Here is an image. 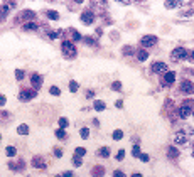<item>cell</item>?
Wrapping results in <instances>:
<instances>
[{
    "mask_svg": "<svg viewBox=\"0 0 194 177\" xmlns=\"http://www.w3.org/2000/svg\"><path fill=\"white\" fill-rule=\"evenodd\" d=\"M63 54H64V57H68V59L74 57V56H76V46H74L71 41H64L63 42Z\"/></svg>",
    "mask_w": 194,
    "mask_h": 177,
    "instance_id": "obj_1",
    "label": "cell"
},
{
    "mask_svg": "<svg viewBox=\"0 0 194 177\" xmlns=\"http://www.w3.org/2000/svg\"><path fill=\"white\" fill-rule=\"evenodd\" d=\"M188 56V51L184 47H176L174 51H172V54H171V57H172V61H181V59H184Z\"/></svg>",
    "mask_w": 194,
    "mask_h": 177,
    "instance_id": "obj_2",
    "label": "cell"
},
{
    "mask_svg": "<svg viewBox=\"0 0 194 177\" xmlns=\"http://www.w3.org/2000/svg\"><path fill=\"white\" fill-rule=\"evenodd\" d=\"M32 19H34V12L24 10V12H20V14L15 17V22H31Z\"/></svg>",
    "mask_w": 194,
    "mask_h": 177,
    "instance_id": "obj_3",
    "label": "cell"
},
{
    "mask_svg": "<svg viewBox=\"0 0 194 177\" xmlns=\"http://www.w3.org/2000/svg\"><path fill=\"white\" fill-rule=\"evenodd\" d=\"M191 111H193V108H191V101L186 100L184 105L179 108V116H181V118H188V116L191 115Z\"/></svg>",
    "mask_w": 194,
    "mask_h": 177,
    "instance_id": "obj_4",
    "label": "cell"
},
{
    "mask_svg": "<svg viewBox=\"0 0 194 177\" xmlns=\"http://www.w3.org/2000/svg\"><path fill=\"white\" fill-rule=\"evenodd\" d=\"M181 91L186 95H193L194 93V84L191 81H182L181 83Z\"/></svg>",
    "mask_w": 194,
    "mask_h": 177,
    "instance_id": "obj_5",
    "label": "cell"
},
{
    "mask_svg": "<svg viewBox=\"0 0 194 177\" xmlns=\"http://www.w3.org/2000/svg\"><path fill=\"white\" fill-rule=\"evenodd\" d=\"M81 21H83L85 25H91L95 22V15L91 14V12H83V14H81Z\"/></svg>",
    "mask_w": 194,
    "mask_h": 177,
    "instance_id": "obj_6",
    "label": "cell"
},
{
    "mask_svg": "<svg viewBox=\"0 0 194 177\" xmlns=\"http://www.w3.org/2000/svg\"><path fill=\"white\" fill-rule=\"evenodd\" d=\"M155 42H157V37H155V35H144V37H142V46H145V47L154 46Z\"/></svg>",
    "mask_w": 194,
    "mask_h": 177,
    "instance_id": "obj_7",
    "label": "cell"
},
{
    "mask_svg": "<svg viewBox=\"0 0 194 177\" xmlns=\"http://www.w3.org/2000/svg\"><path fill=\"white\" fill-rule=\"evenodd\" d=\"M32 98H36V91H31V89H22V91H20V100H22V101L32 100Z\"/></svg>",
    "mask_w": 194,
    "mask_h": 177,
    "instance_id": "obj_8",
    "label": "cell"
},
{
    "mask_svg": "<svg viewBox=\"0 0 194 177\" xmlns=\"http://www.w3.org/2000/svg\"><path fill=\"white\" fill-rule=\"evenodd\" d=\"M166 69H167L166 62H155V64H152V73H166Z\"/></svg>",
    "mask_w": 194,
    "mask_h": 177,
    "instance_id": "obj_9",
    "label": "cell"
},
{
    "mask_svg": "<svg viewBox=\"0 0 194 177\" xmlns=\"http://www.w3.org/2000/svg\"><path fill=\"white\" fill-rule=\"evenodd\" d=\"M32 165L34 167H37V169H42V170L46 169V162H44L41 157H34L32 159Z\"/></svg>",
    "mask_w": 194,
    "mask_h": 177,
    "instance_id": "obj_10",
    "label": "cell"
},
{
    "mask_svg": "<svg viewBox=\"0 0 194 177\" xmlns=\"http://www.w3.org/2000/svg\"><path fill=\"white\" fill-rule=\"evenodd\" d=\"M174 81H176V73L169 71V73L164 74V83H166V84H172Z\"/></svg>",
    "mask_w": 194,
    "mask_h": 177,
    "instance_id": "obj_11",
    "label": "cell"
},
{
    "mask_svg": "<svg viewBox=\"0 0 194 177\" xmlns=\"http://www.w3.org/2000/svg\"><path fill=\"white\" fill-rule=\"evenodd\" d=\"M91 176H93V177H103V176H105V169H103L101 165H96V167H93Z\"/></svg>",
    "mask_w": 194,
    "mask_h": 177,
    "instance_id": "obj_12",
    "label": "cell"
},
{
    "mask_svg": "<svg viewBox=\"0 0 194 177\" xmlns=\"http://www.w3.org/2000/svg\"><path fill=\"white\" fill-rule=\"evenodd\" d=\"M96 155L103 157V159H108V157H110V149H108V147H101V149L96 152Z\"/></svg>",
    "mask_w": 194,
    "mask_h": 177,
    "instance_id": "obj_13",
    "label": "cell"
},
{
    "mask_svg": "<svg viewBox=\"0 0 194 177\" xmlns=\"http://www.w3.org/2000/svg\"><path fill=\"white\" fill-rule=\"evenodd\" d=\"M31 81H32L34 88H39L41 83H42V78H41L39 74H32V76H31Z\"/></svg>",
    "mask_w": 194,
    "mask_h": 177,
    "instance_id": "obj_14",
    "label": "cell"
},
{
    "mask_svg": "<svg viewBox=\"0 0 194 177\" xmlns=\"http://www.w3.org/2000/svg\"><path fill=\"white\" fill-rule=\"evenodd\" d=\"M186 140H188V137L184 135L182 132H179V133L174 137V142H176V143H186Z\"/></svg>",
    "mask_w": 194,
    "mask_h": 177,
    "instance_id": "obj_15",
    "label": "cell"
},
{
    "mask_svg": "<svg viewBox=\"0 0 194 177\" xmlns=\"http://www.w3.org/2000/svg\"><path fill=\"white\" fill-rule=\"evenodd\" d=\"M167 155L171 157V159H177V157H179V150L174 149V147H169L167 149Z\"/></svg>",
    "mask_w": 194,
    "mask_h": 177,
    "instance_id": "obj_16",
    "label": "cell"
},
{
    "mask_svg": "<svg viewBox=\"0 0 194 177\" xmlns=\"http://www.w3.org/2000/svg\"><path fill=\"white\" fill-rule=\"evenodd\" d=\"M137 57H139V61H147V57H149V52L147 51H144V49H140V51H139V54H137Z\"/></svg>",
    "mask_w": 194,
    "mask_h": 177,
    "instance_id": "obj_17",
    "label": "cell"
},
{
    "mask_svg": "<svg viewBox=\"0 0 194 177\" xmlns=\"http://www.w3.org/2000/svg\"><path fill=\"white\" fill-rule=\"evenodd\" d=\"M9 10H10V7L9 5H0V21L5 17L7 14H9Z\"/></svg>",
    "mask_w": 194,
    "mask_h": 177,
    "instance_id": "obj_18",
    "label": "cell"
},
{
    "mask_svg": "<svg viewBox=\"0 0 194 177\" xmlns=\"http://www.w3.org/2000/svg\"><path fill=\"white\" fill-rule=\"evenodd\" d=\"M17 133H20V135H27V133H29V127H27V125H24V123H22V125H19Z\"/></svg>",
    "mask_w": 194,
    "mask_h": 177,
    "instance_id": "obj_19",
    "label": "cell"
},
{
    "mask_svg": "<svg viewBox=\"0 0 194 177\" xmlns=\"http://www.w3.org/2000/svg\"><path fill=\"white\" fill-rule=\"evenodd\" d=\"M93 108L96 110V111H103V110H105V103L96 100V101H95V105H93Z\"/></svg>",
    "mask_w": 194,
    "mask_h": 177,
    "instance_id": "obj_20",
    "label": "cell"
},
{
    "mask_svg": "<svg viewBox=\"0 0 194 177\" xmlns=\"http://www.w3.org/2000/svg\"><path fill=\"white\" fill-rule=\"evenodd\" d=\"M177 5H179V0H167L166 2V7L167 8H176Z\"/></svg>",
    "mask_w": 194,
    "mask_h": 177,
    "instance_id": "obj_21",
    "label": "cell"
},
{
    "mask_svg": "<svg viewBox=\"0 0 194 177\" xmlns=\"http://www.w3.org/2000/svg\"><path fill=\"white\" fill-rule=\"evenodd\" d=\"M5 152H7V155L9 157H15L17 155V149H15V147H7Z\"/></svg>",
    "mask_w": 194,
    "mask_h": 177,
    "instance_id": "obj_22",
    "label": "cell"
},
{
    "mask_svg": "<svg viewBox=\"0 0 194 177\" xmlns=\"http://www.w3.org/2000/svg\"><path fill=\"white\" fill-rule=\"evenodd\" d=\"M47 17H49L51 21H58V19H59V14L54 12V10H49V12H47Z\"/></svg>",
    "mask_w": 194,
    "mask_h": 177,
    "instance_id": "obj_23",
    "label": "cell"
},
{
    "mask_svg": "<svg viewBox=\"0 0 194 177\" xmlns=\"http://www.w3.org/2000/svg\"><path fill=\"white\" fill-rule=\"evenodd\" d=\"M69 34L73 35L74 41H80V39H81V34L78 32V30H76V29H71V30H69Z\"/></svg>",
    "mask_w": 194,
    "mask_h": 177,
    "instance_id": "obj_24",
    "label": "cell"
},
{
    "mask_svg": "<svg viewBox=\"0 0 194 177\" xmlns=\"http://www.w3.org/2000/svg\"><path fill=\"white\" fill-rule=\"evenodd\" d=\"M74 155H78V157L86 155V149H83V147H78V149L74 150Z\"/></svg>",
    "mask_w": 194,
    "mask_h": 177,
    "instance_id": "obj_25",
    "label": "cell"
},
{
    "mask_svg": "<svg viewBox=\"0 0 194 177\" xmlns=\"http://www.w3.org/2000/svg\"><path fill=\"white\" fill-rule=\"evenodd\" d=\"M123 138V132L122 130H115L113 132V140H122Z\"/></svg>",
    "mask_w": 194,
    "mask_h": 177,
    "instance_id": "obj_26",
    "label": "cell"
},
{
    "mask_svg": "<svg viewBox=\"0 0 194 177\" xmlns=\"http://www.w3.org/2000/svg\"><path fill=\"white\" fill-rule=\"evenodd\" d=\"M69 91H71V93H76V91H78V83L76 81H69Z\"/></svg>",
    "mask_w": 194,
    "mask_h": 177,
    "instance_id": "obj_27",
    "label": "cell"
},
{
    "mask_svg": "<svg viewBox=\"0 0 194 177\" xmlns=\"http://www.w3.org/2000/svg\"><path fill=\"white\" fill-rule=\"evenodd\" d=\"M81 164H83V159H81V157H78V155H74V159H73V165H74V167H80Z\"/></svg>",
    "mask_w": 194,
    "mask_h": 177,
    "instance_id": "obj_28",
    "label": "cell"
},
{
    "mask_svg": "<svg viewBox=\"0 0 194 177\" xmlns=\"http://www.w3.org/2000/svg\"><path fill=\"white\" fill-rule=\"evenodd\" d=\"M61 35H63V30H54V32L49 34V37H51V39H58V37H61Z\"/></svg>",
    "mask_w": 194,
    "mask_h": 177,
    "instance_id": "obj_29",
    "label": "cell"
},
{
    "mask_svg": "<svg viewBox=\"0 0 194 177\" xmlns=\"http://www.w3.org/2000/svg\"><path fill=\"white\" fill-rule=\"evenodd\" d=\"M132 154H134V157H137V159H139V155H140V147H139L137 143L134 145V150H132Z\"/></svg>",
    "mask_w": 194,
    "mask_h": 177,
    "instance_id": "obj_30",
    "label": "cell"
},
{
    "mask_svg": "<svg viewBox=\"0 0 194 177\" xmlns=\"http://www.w3.org/2000/svg\"><path fill=\"white\" fill-rule=\"evenodd\" d=\"M56 137H58V138H64V137H66V132H64V128L56 130Z\"/></svg>",
    "mask_w": 194,
    "mask_h": 177,
    "instance_id": "obj_31",
    "label": "cell"
},
{
    "mask_svg": "<svg viewBox=\"0 0 194 177\" xmlns=\"http://www.w3.org/2000/svg\"><path fill=\"white\" fill-rule=\"evenodd\" d=\"M49 91H51V95H54V96H59L61 95V91H59V88H58V86H51V89H49Z\"/></svg>",
    "mask_w": 194,
    "mask_h": 177,
    "instance_id": "obj_32",
    "label": "cell"
},
{
    "mask_svg": "<svg viewBox=\"0 0 194 177\" xmlns=\"http://www.w3.org/2000/svg\"><path fill=\"white\" fill-rule=\"evenodd\" d=\"M80 135L83 137V138H88V137H90V132H88V128H81Z\"/></svg>",
    "mask_w": 194,
    "mask_h": 177,
    "instance_id": "obj_33",
    "label": "cell"
},
{
    "mask_svg": "<svg viewBox=\"0 0 194 177\" xmlns=\"http://www.w3.org/2000/svg\"><path fill=\"white\" fill-rule=\"evenodd\" d=\"M125 159V150H118V154H117V160H123Z\"/></svg>",
    "mask_w": 194,
    "mask_h": 177,
    "instance_id": "obj_34",
    "label": "cell"
},
{
    "mask_svg": "<svg viewBox=\"0 0 194 177\" xmlns=\"http://www.w3.org/2000/svg\"><path fill=\"white\" fill-rule=\"evenodd\" d=\"M59 127L61 128H66L68 127V120L66 118H59Z\"/></svg>",
    "mask_w": 194,
    "mask_h": 177,
    "instance_id": "obj_35",
    "label": "cell"
},
{
    "mask_svg": "<svg viewBox=\"0 0 194 177\" xmlns=\"http://www.w3.org/2000/svg\"><path fill=\"white\" fill-rule=\"evenodd\" d=\"M120 88H122V83H118V81H115L112 84V89H115V91H120Z\"/></svg>",
    "mask_w": 194,
    "mask_h": 177,
    "instance_id": "obj_36",
    "label": "cell"
},
{
    "mask_svg": "<svg viewBox=\"0 0 194 177\" xmlns=\"http://www.w3.org/2000/svg\"><path fill=\"white\" fill-rule=\"evenodd\" d=\"M15 78H17V79H22V78H24V71H22V69H17V71H15Z\"/></svg>",
    "mask_w": 194,
    "mask_h": 177,
    "instance_id": "obj_37",
    "label": "cell"
},
{
    "mask_svg": "<svg viewBox=\"0 0 194 177\" xmlns=\"http://www.w3.org/2000/svg\"><path fill=\"white\" fill-rule=\"evenodd\" d=\"M139 159H140L142 162H149V159H150V157H149L147 154H140V155H139Z\"/></svg>",
    "mask_w": 194,
    "mask_h": 177,
    "instance_id": "obj_38",
    "label": "cell"
},
{
    "mask_svg": "<svg viewBox=\"0 0 194 177\" xmlns=\"http://www.w3.org/2000/svg\"><path fill=\"white\" fill-rule=\"evenodd\" d=\"M24 29H26V30H29V29H36V24H34V22H29V24L24 25Z\"/></svg>",
    "mask_w": 194,
    "mask_h": 177,
    "instance_id": "obj_39",
    "label": "cell"
},
{
    "mask_svg": "<svg viewBox=\"0 0 194 177\" xmlns=\"http://www.w3.org/2000/svg\"><path fill=\"white\" fill-rule=\"evenodd\" d=\"M113 177H125V172H122V170H115Z\"/></svg>",
    "mask_w": 194,
    "mask_h": 177,
    "instance_id": "obj_40",
    "label": "cell"
},
{
    "mask_svg": "<svg viewBox=\"0 0 194 177\" xmlns=\"http://www.w3.org/2000/svg\"><path fill=\"white\" fill-rule=\"evenodd\" d=\"M123 54H132V47H130V46L123 47Z\"/></svg>",
    "mask_w": 194,
    "mask_h": 177,
    "instance_id": "obj_41",
    "label": "cell"
},
{
    "mask_svg": "<svg viewBox=\"0 0 194 177\" xmlns=\"http://www.w3.org/2000/svg\"><path fill=\"white\" fill-rule=\"evenodd\" d=\"M54 155H56L58 159H59V157L63 155V150H61V149H56V150H54Z\"/></svg>",
    "mask_w": 194,
    "mask_h": 177,
    "instance_id": "obj_42",
    "label": "cell"
},
{
    "mask_svg": "<svg viewBox=\"0 0 194 177\" xmlns=\"http://www.w3.org/2000/svg\"><path fill=\"white\" fill-rule=\"evenodd\" d=\"M5 101H7V98L4 95H0V106H4V105H5Z\"/></svg>",
    "mask_w": 194,
    "mask_h": 177,
    "instance_id": "obj_43",
    "label": "cell"
},
{
    "mask_svg": "<svg viewBox=\"0 0 194 177\" xmlns=\"http://www.w3.org/2000/svg\"><path fill=\"white\" fill-rule=\"evenodd\" d=\"M189 62H194V49H193V52H191V56H189Z\"/></svg>",
    "mask_w": 194,
    "mask_h": 177,
    "instance_id": "obj_44",
    "label": "cell"
},
{
    "mask_svg": "<svg viewBox=\"0 0 194 177\" xmlns=\"http://www.w3.org/2000/svg\"><path fill=\"white\" fill-rule=\"evenodd\" d=\"M122 106H123V101H122V100H118V101H117V108H122Z\"/></svg>",
    "mask_w": 194,
    "mask_h": 177,
    "instance_id": "obj_45",
    "label": "cell"
},
{
    "mask_svg": "<svg viewBox=\"0 0 194 177\" xmlns=\"http://www.w3.org/2000/svg\"><path fill=\"white\" fill-rule=\"evenodd\" d=\"M73 176V172H64V174H63V177H71Z\"/></svg>",
    "mask_w": 194,
    "mask_h": 177,
    "instance_id": "obj_46",
    "label": "cell"
},
{
    "mask_svg": "<svg viewBox=\"0 0 194 177\" xmlns=\"http://www.w3.org/2000/svg\"><path fill=\"white\" fill-rule=\"evenodd\" d=\"M117 2H118V4H125V5H127V4L130 2V0H117Z\"/></svg>",
    "mask_w": 194,
    "mask_h": 177,
    "instance_id": "obj_47",
    "label": "cell"
},
{
    "mask_svg": "<svg viewBox=\"0 0 194 177\" xmlns=\"http://www.w3.org/2000/svg\"><path fill=\"white\" fill-rule=\"evenodd\" d=\"M74 2H76V4H83V2H85V0H74Z\"/></svg>",
    "mask_w": 194,
    "mask_h": 177,
    "instance_id": "obj_48",
    "label": "cell"
},
{
    "mask_svg": "<svg viewBox=\"0 0 194 177\" xmlns=\"http://www.w3.org/2000/svg\"><path fill=\"white\" fill-rule=\"evenodd\" d=\"M132 177H142V174H134Z\"/></svg>",
    "mask_w": 194,
    "mask_h": 177,
    "instance_id": "obj_49",
    "label": "cell"
},
{
    "mask_svg": "<svg viewBox=\"0 0 194 177\" xmlns=\"http://www.w3.org/2000/svg\"><path fill=\"white\" fill-rule=\"evenodd\" d=\"M191 113H193V116H194V108H193V111H191Z\"/></svg>",
    "mask_w": 194,
    "mask_h": 177,
    "instance_id": "obj_50",
    "label": "cell"
},
{
    "mask_svg": "<svg viewBox=\"0 0 194 177\" xmlns=\"http://www.w3.org/2000/svg\"><path fill=\"white\" fill-rule=\"evenodd\" d=\"M56 177H61V176H56Z\"/></svg>",
    "mask_w": 194,
    "mask_h": 177,
    "instance_id": "obj_51",
    "label": "cell"
},
{
    "mask_svg": "<svg viewBox=\"0 0 194 177\" xmlns=\"http://www.w3.org/2000/svg\"><path fill=\"white\" fill-rule=\"evenodd\" d=\"M193 157H194V152H193Z\"/></svg>",
    "mask_w": 194,
    "mask_h": 177,
    "instance_id": "obj_52",
    "label": "cell"
},
{
    "mask_svg": "<svg viewBox=\"0 0 194 177\" xmlns=\"http://www.w3.org/2000/svg\"><path fill=\"white\" fill-rule=\"evenodd\" d=\"M0 138H2V135H0Z\"/></svg>",
    "mask_w": 194,
    "mask_h": 177,
    "instance_id": "obj_53",
    "label": "cell"
}]
</instances>
